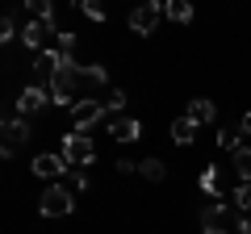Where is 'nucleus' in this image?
Returning <instances> with one entry per match:
<instances>
[{
	"label": "nucleus",
	"mask_w": 251,
	"mask_h": 234,
	"mask_svg": "<svg viewBox=\"0 0 251 234\" xmlns=\"http://www.w3.org/2000/svg\"><path fill=\"white\" fill-rule=\"evenodd\" d=\"M159 13H163L159 0H147V4H138V9H130V29H134V34H155Z\"/></svg>",
	"instance_id": "9"
},
{
	"label": "nucleus",
	"mask_w": 251,
	"mask_h": 234,
	"mask_svg": "<svg viewBox=\"0 0 251 234\" xmlns=\"http://www.w3.org/2000/svg\"><path fill=\"white\" fill-rule=\"evenodd\" d=\"M105 126L117 142H138L143 138V126H138V117H126V113H109L105 109Z\"/></svg>",
	"instance_id": "8"
},
{
	"label": "nucleus",
	"mask_w": 251,
	"mask_h": 234,
	"mask_svg": "<svg viewBox=\"0 0 251 234\" xmlns=\"http://www.w3.org/2000/svg\"><path fill=\"white\" fill-rule=\"evenodd\" d=\"M25 13H34V17H54L50 0H25Z\"/></svg>",
	"instance_id": "22"
},
{
	"label": "nucleus",
	"mask_w": 251,
	"mask_h": 234,
	"mask_svg": "<svg viewBox=\"0 0 251 234\" xmlns=\"http://www.w3.org/2000/svg\"><path fill=\"white\" fill-rule=\"evenodd\" d=\"M50 105V88H42V84H25L17 96V117H34L42 113V109Z\"/></svg>",
	"instance_id": "7"
},
{
	"label": "nucleus",
	"mask_w": 251,
	"mask_h": 234,
	"mask_svg": "<svg viewBox=\"0 0 251 234\" xmlns=\"http://www.w3.org/2000/svg\"><path fill=\"white\" fill-rule=\"evenodd\" d=\"M117 171H122V176H130V171H138V163H130V159H117Z\"/></svg>",
	"instance_id": "26"
},
{
	"label": "nucleus",
	"mask_w": 251,
	"mask_h": 234,
	"mask_svg": "<svg viewBox=\"0 0 251 234\" xmlns=\"http://www.w3.org/2000/svg\"><path fill=\"white\" fill-rule=\"evenodd\" d=\"M230 201H234V213H251V184H234V192H230Z\"/></svg>",
	"instance_id": "17"
},
{
	"label": "nucleus",
	"mask_w": 251,
	"mask_h": 234,
	"mask_svg": "<svg viewBox=\"0 0 251 234\" xmlns=\"http://www.w3.org/2000/svg\"><path fill=\"white\" fill-rule=\"evenodd\" d=\"M159 4H163V0H159Z\"/></svg>",
	"instance_id": "29"
},
{
	"label": "nucleus",
	"mask_w": 251,
	"mask_h": 234,
	"mask_svg": "<svg viewBox=\"0 0 251 234\" xmlns=\"http://www.w3.org/2000/svg\"><path fill=\"white\" fill-rule=\"evenodd\" d=\"M54 46H59V50H75V34L72 29H59V34H54Z\"/></svg>",
	"instance_id": "24"
},
{
	"label": "nucleus",
	"mask_w": 251,
	"mask_h": 234,
	"mask_svg": "<svg viewBox=\"0 0 251 234\" xmlns=\"http://www.w3.org/2000/svg\"><path fill=\"white\" fill-rule=\"evenodd\" d=\"M230 163H234V176H239L243 184H251V146H239V151L230 155Z\"/></svg>",
	"instance_id": "15"
},
{
	"label": "nucleus",
	"mask_w": 251,
	"mask_h": 234,
	"mask_svg": "<svg viewBox=\"0 0 251 234\" xmlns=\"http://www.w3.org/2000/svg\"><path fill=\"white\" fill-rule=\"evenodd\" d=\"M197 222H201V234H230V226L239 222V217H234L222 201H209V205H201Z\"/></svg>",
	"instance_id": "3"
},
{
	"label": "nucleus",
	"mask_w": 251,
	"mask_h": 234,
	"mask_svg": "<svg viewBox=\"0 0 251 234\" xmlns=\"http://www.w3.org/2000/svg\"><path fill=\"white\" fill-rule=\"evenodd\" d=\"M239 234H251V213H239Z\"/></svg>",
	"instance_id": "27"
},
{
	"label": "nucleus",
	"mask_w": 251,
	"mask_h": 234,
	"mask_svg": "<svg viewBox=\"0 0 251 234\" xmlns=\"http://www.w3.org/2000/svg\"><path fill=\"white\" fill-rule=\"evenodd\" d=\"M80 13L92 17V21H105V4H100V0H80Z\"/></svg>",
	"instance_id": "21"
},
{
	"label": "nucleus",
	"mask_w": 251,
	"mask_h": 234,
	"mask_svg": "<svg viewBox=\"0 0 251 234\" xmlns=\"http://www.w3.org/2000/svg\"><path fill=\"white\" fill-rule=\"evenodd\" d=\"M72 209H75L72 184H50V188L38 197V213H42V217H67Z\"/></svg>",
	"instance_id": "1"
},
{
	"label": "nucleus",
	"mask_w": 251,
	"mask_h": 234,
	"mask_svg": "<svg viewBox=\"0 0 251 234\" xmlns=\"http://www.w3.org/2000/svg\"><path fill=\"white\" fill-rule=\"evenodd\" d=\"M50 34H59L54 17H34V21H25V29H21V46H25V50H46V38Z\"/></svg>",
	"instance_id": "5"
},
{
	"label": "nucleus",
	"mask_w": 251,
	"mask_h": 234,
	"mask_svg": "<svg viewBox=\"0 0 251 234\" xmlns=\"http://www.w3.org/2000/svg\"><path fill=\"white\" fill-rule=\"evenodd\" d=\"M59 155L72 167H88L92 159H97V146H92V138L88 134H80V130H72V134H63V142H59Z\"/></svg>",
	"instance_id": "2"
},
{
	"label": "nucleus",
	"mask_w": 251,
	"mask_h": 234,
	"mask_svg": "<svg viewBox=\"0 0 251 234\" xmlns=\"http://www.w3.org/2000/svg\"><path fill=\"white\" fill-rule=\"evenodd\" d=\"M0 42H21V29L13 21V13H4V21H0Z\"/></svg>",
	"instance_id": "20"
},
{
	"label": "nucleus",
	"mask_w": 251,
	"mask_h": 234,
	"mask_svg": "<svg viewBox=\"0 0 251 234\" xmlns=\"http://www.w3.org/2000/svg\"><path fill=\"white\" fill-rule=\"evenodd\" d=\"M34 130H29V117H4V159L21 151V142H29Z\"/></svg>",
	"instance_id": "6"
},
{
	"label": "nucleus",
	"mask_w": 251,
	"mask_h": 234,
	"mask_svg": "<svg viewBox=\"0 0 251 234\" xmlns=\"http://www.w3.org/2000/svg\"><path fill=\"white\" fill-rule=\"evenodd\" d=\"M239 134H243V130H218V138H214L218 151H230V155H234V151L243 146V142H239Z\"/></svg>",
	"instance_id": "18"
},
{
	"label": "nucleus",
	"mask_w": 251,
	"mask_h": 234,
	"mask_svg": "<svg viewBox=\"0 0 251 234\" xmlns=\"http://www.w3.org/2000/svg\"><path fill=\"white\" fill-rule=\"evenodd\" d=\"M105 109H109V113H122V109H126V92L113 88V92H109V100H105Z\"/></svg>",
	"instance_id": "23"
},
{
	"label": "nucleus",
	"mask_w": 251,
	"mask_h": 234,
	"mask_svg": "<svg viewBox=\"0 0 251 234\" xmlns=\"http://www.w3.org/2000/svg\"><path fill=\"white\" fill-rule=\"evenodd\" d=\"M72 188H92V176L84 167H72Z\"/></svg>",
	"instance_id": "25"
},
{
	"label": "nucleus",
	"mask_w": 251,
	"mask_h": 234,
	"mask_svg": "<svg viewBox=\"0 0 251 234\" xmlns=\"http://www.w3.org/2000/svg\"><path fill=\"white\" fill-rule=\"evenodd\" d=\"M67 171H72V163L63 159V155H38L34 159V176H42V180H50V184H59Z\"/></svg>",
	"instance_id": "10"
},
{
	"label": "nucleus",
	"mask_w": 251,
	"mask_h": 234,
	"mask_svg": "<svg viewBox=\"0 0 251 234\" xmlns=\"http://www.w3.org/2000/svg\"><path fill=\"white\" fill-rule=\"evenodd\" d=\"M197 184H201V192H205V197H214V201H226V197H222V180H218V167H205Z\"/></svg>",
	"instance_id": "14"
},
{
	"label": "nucleus",
	"mask_w": 251,
	"mask_h": 234,
	"mask_svg": "<svg viewBox=\"0 0 251 234\" xmlns=\"http://www.w3.org/2000/svg\"><path fill=\"white\" fill-rule=\"evenodd\" d=\"M138 176H147L151 184H159L163 176H168V163H163V159H143V163H138Z\"/></svg>",
	"instance_id": "16"
},
{
	"label": "nucleus",
	"mask_w": 251,
	"mask_h": 234,
	"mask_svg": "<svg viewBox=\"0 0 251 234\" xmlns=\"http://www.w3.org/2000/svg\"><path fill=\"white\" fill-rule=\"evenodd\" d=\"M193 138H197V121H193L188 113L176 117V121H172V142H176V146H188Z\"/></svg>",
	"instance_id": "13"
},
{
	"label": "nucleus",
	"mask_w": 251,
	"mask_h": 234,
	"mask_svg": "<svg viewBox=\"0 0 251 234\" xmlns=\"http://www.w3.org/2000/svg\"><path fill=\"white\" fill-rule=\"evenodd\" d=\"M239 130H243V134H251V109H247V113H243V121H239Z\"/></svg>",
	"instance_id": "28"
},
{
	"label": "nucleus",
	"mask_w": 251,
	"mask_h": 234,
	"mask_svg": "<svg viewBox=\"0 0 251 234\" xmlns=\"http://www.w3.org/2000/svg\"><path fill=\"white\" fill-rule=\"evenodd\" d=\"M188 117H193L197 126H214L218 121V105L205 100V96H197V100H188Z\"/></svg>",
	"instance_id": "11"
},
{
	"label": "nucleus",
	"mask_w": 251,
	"mask_h": 234,
	"mask_svg": "<svg viewBox=\"0 0 251 234\" xmlns=\"http://www.w3.org/2000/svg\"><path fill=\"white\" fill-rule=\"evenodd\" d=\"M84 84H97V88H105L109 84V71L100 63H84Z\"/></svg>",
	"instance_id": "19"
},
{
	"label": "nucleus",
	"mask_w": 251,
	"mask_h": 234,
	"mask_svg": "<svg viewBox=\"0 0 251 234\" xmlns=\"http://www.w3.org/2000/svg\"><path fill=\"white\" fill-rule=\"evenodd\" d=\"M67 113H72V130H80V134H88L92 126H105V105L100 100H75Z\"/></svg>",
	"instance_id": "4"
},
{
	"label": "nucleus",
	"mask_w": 251,
	"mask_h": 234,
	"mask_svg": "<svg viewBox=\"0 0 251 234\" xmlns=\"http://www.w3.org/2000/svg\"><path fill=\"white\" fill-rule=\"evenodd\" d=\"M163 17L176 21V25H188L193 21V0H163Z\"/></svg>",
	"instance_id": "12"
}]
</instances>
